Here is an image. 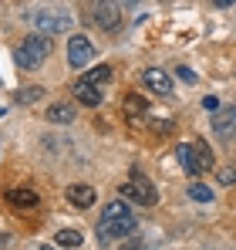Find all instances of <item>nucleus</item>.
<instances>
[{
	"instance_id": "1",
	"label": "nucleus",
	"mask_w": 236,
	"mask_h": 250,
	"mask_svg": "<svg viewBox=\"0 0 236 250\" xmlns=\"http://www.w3.org/2000/svg\"><path fill=\"white\" fill-rule=\"evenodd\" d=\"M135 227H138V220H135L132 207L125 203V196H121V200H112L108 207L101 209V220H98V240H101V244H112V240H121V237H132Z\"/></svg>"
},
{
	"instance_id": "2",
	"label": "nucleus",
	"mask_w": 236,
	"mask_h": 250,
	"mask_svg": "<svg viewBox=\"0 0 236 250\" xmlns=\"http://www.w3.org/2000/svg\"><path fill=\"white\" fill-rule=\"evenodd\" d=\"M121 189V196L125 200H135L138 207H156L158 203V193H156V186L138 172V169H132V176H128V183H121L118 186Z\"/></svg>"
},
{
	"instance_id": "3",
	"label": "nucleus",
	"mask_w": 236,
	"mask_h": 250,
	"mask_svg": "<svg viewBox=\"0 0 236 250\" xmlns=\"http://www.w3.org/2000/svg\"><path fill=\"white\" fill-rule=\"evenodd\" d=\"M31 24L38 27L40 34H64L71 27V14L64 7H40V10H34Z\"/></svg>"
},
{
	"instance_id": "4",
	"label": "nucleus",
	"mask_w": 236,
	"mask_h": 250,
	"mask_svg": "<svg viewBox=\"0 0 236 250\" xmlns=\"http://www.w3.org/2000/svg\"><path fill=\"white\" fill-rule=\"evenodd\" d=\"M47 54H51V41L40 38V34H31L17 44V64L20 68H40Z\"/></svg>"
},
{
	"instance_id": "5",
	"label": "nucleus",
	"mask_w": 236,
	"mask_h": 250,
	"mask_svg": "<svg viewBox=\"0 0 236 250\" xmlns=\"http://www.w3.org/2000/svg\"><path fill=\"white\" fill-rule=\"evenodd\" d=\"M91 17L108 34L121 31V7H118V0H91Z\"/></svg>"
},
{
	"instance_id": "6",
	"label": "nucleus",
	"mask_w": 236,
	"mask_h": 250,
	"mask_svg": "<svg viewBox=\"0 0 236 250\" xmlns=\"http://www.w3.org/2000/svg\"><path fill=\"white\" fill-rule=\"evenodd\" d=\"M91 61H95V44L84 34H71V41H68V64L71 68H84Z\"/></svg>"
},
{
	"instance_id": "7",
	"label": "nucleus",
	"mask_w": 236,
	"mask_h": 250,
	"mask_svg": "<svg viewBox=\"0 0 236 250\" xmlns=\"http://www.w3.org/2000/svg\"><path fill=\"white\" fill-rule=\"evenodd\" d=\"M142 82H145V88H149L152 95H169V91H172V78H169V71H162V68H149V71L142 75Z\"/></svg>"
},
{
	"instance_id": "8",
	"label": "nucleus",
	"mask_w": 236,
	"mask_h": 250,
	"mask_svg": "<svg viewBox=\"0 0 236 250\" xmlns=\"http://www.w3.org/2000/svg\"><path fill=\"white\" fill-rule=\"evenodd\" d=\"M71 91H75V98H78L81 105H88V108H98V105H101V91H98V84L84 82V78H78V82L71 84Z\"/></svg>"
},
{
	"instance_id": "9",
	"label": "nucleus",
	"mask_w": 236,
	"mask_h": 250,
	"mask_svg": "<svg viewBox=\"0 0 236 250\" xmlns=\"http://www.w3.org/2000/svg\"><path fill=\"white\" fill-rule=\"evenodd\" d=\"M38 189H31V186H14V189H7V203L17 209H31L38 207Z\"/></svg>"
},
{
	"instance_id": "10",
	"label": "nucleus",
	"mask_w": 236,
	"mask_h": 250,
	"mask_svg": "<svg viewBox=\"0 0 236 250\" xmlns=\"http://www.w3.org/2000/svg\"><path fill=\"white\" fill-rule=\"evenodd\" d=\"M64 193H68V203H71V207H78V209H88L91 203H95V196H98L88 183H75V186H68Z\"/></svg>"
},
{
	"instance_id": "11",
	"label": "nucleus",
	"mask_w": 236,
	"mask_h": 250,
	"mask_svg": "<svg viewBox=\"0 0 236 250\" xmlns=\"http://www.w3.org/2000/svg\"><path fill=\"white\" fill-rule=\"evenodd\" d=\"M213 128H216V135H233L236 132V105L213 112Z\"/></svg>"
},
{
	"instance_id": "12",
	"label": "nucleus",
	"mask_w": 236,
	"mask_h": 250,
	"mask_svg": "<svg viewBox=\"0 0 236 250\" xmlns=\"http://www.w3.org/2000/svg\"><path fill=\"white\" fill-rule=\"evenodd\" d=\"M44 115H47V122H54V125H68V122L78 119V108H71L68 102H54Z\"/></svg>"
},
{
	"instance_id": "13",
	"label": "nucleus",
	"mask_w": 236,
	"mask_h": 250,
	"mask_svg": "<svg viewBox=\"0 0 236 250\" xmlns=\"http://www.w3.org/2000/svg\"><path fill=\"white\" fill-rule=\"evenodd\" d=\"M149 115V102L142 98V95H125V119L128 122H138V119H145Z\"/></svg>"
},
{
	"instance_id": "14",
	"label": "nucleus",
	"mask_w": 236,
	"mask_h": 250,
	"mask_svg": "<svg viewBox=\"0 0 236 250\" xmlns=\"http://www.w3.org/2000/svg\"><path fill=\"white\" fill-rule=\"evenodd\" d=\"M176 159H179V166L186 169L189 176H199V172H202V166H199V159H196V149H193L189 142H182V146L176 149Z\"/></svg>"
},
{
	"instance_id": "15",
	"label": "nucleus",
	"mask_w": 236,
	"mask_h": 250,
	"mask_svg": "<svg viewBox=\"0 0 236 250\" xmlns=\"http://www.w3.org/2000/svg\"><path fill=\"white\" fill-rule=\"evenodd\" d=\"M193 149H196V159H199V166H202V172H209L213 163H216V156H213L209 142H206V139H193Z\"/></svg>"
},
{
	"instance_id": "16",
	"label": "nucleus",
	"mask_w": 236,
	"mask_h": 250,
	"mask_svg": "<svg viewBox=\"0 0 236 250\" xmlns=\"http://www.w3.org/2000/svg\"><path fill=\"white\" fill-rule=\"evenodd\" d=\"M54 244H61L64 250H78L84 240H81L78 230H58V233H54Z\"/></svg>"
},
{
	"instance_id": "17",
	"label": "nucleus",
	"mask_w": 236,
	"mask_h": 250,
	"mask_svg": "<svg viewBox=\"0 0 236 250\" xmlns=\"http://www.w3.org/2000/svg\"><path fill=\"white\" fill-rule=\"evenodd\" d=\"M84 82H91V84L112 82V68H108V64H95V68H88V71H84Z\"/></svg>"
},
{
	"instance_id": "18",
	"label": "nucleus",
	"mask_w": 236,
	"mask_h": 250,
	"mask_svg": "<svg viewBox=\"0 0 236 250\" xmlns=\"http://www.w3.org/2000/svg\"><path fill=\"white\" fill-rule=\"evenodd\" d=\"M14 98H17L20 105H27V102H40V98H44V88H38V84H34V88H20Z\"/></svg>"
},
{
	"instance_id": "19",
	"label": "nucleus",
	"mask_w": 236,
	"mask_h": 250,
	"mask_svg": "<svg viewBox=\"0 0 236 250\" xmlns=\"http://www.w3.org/2000/svg\"><path fill=\"white\" fill-rule=\"evenodd\" d=\"M189 196L199 200V203H213V189H209L206 183H193V186H189Z\"/></svg>"
},
{
	"instance_id": "20",
	"label": "nucleus",
	"mask_w": 236,
	"mask_h": 250,
	"mask_svg": "<svg viewBox=\"0 0 236 250\" xmlns=\"http://www.w3.org/2000/svg\"><path fill=\"white\" fill-rule=\"evenodd\" d=\"M219 183H223V186H233L236 172H233V169H219Z\"/></svg>"
},
{
	"instance_id": "21",
	"label": "nucleus",
	"mask_w": 236,
	"mask_h": 250,
	"mask_svg": "<svg viewBox=\"0 0 236 250\" xmlns=\"http://www.w3.org/2000/svg\"><path fill=\"white\" fill-rule=\"evenodd\" d=\"M176 75H179V78H182V82H196V75H193V71H189V68H186V64H182V68H176Z\"/></svg>"
},
{
	"instance_id": "22",
	"label": "nucleus",
	"mask_w": 236,
	"mask_h": 250,
	"mask_svg": "<svg viewBox=\"0 0 236 250\" xmlns=\"http://www.w3.org/2000/svg\"><path fill=\"white\" fill-rule=\"evenodd\" d=\"M202 108H209V112H216V108H219V102H216L213 95H206V98H202Z\"/></svg>"
},
{
	"instance_id": "23",
	"label": "nucleus",
	"mask_w": 236,
	"mask_h": 250,
	"mask_svg": "<svg viewBox=\"0 0 236 250\" xmlns=\"http://www.w3.org/2000/svg\"><path fill=\"white\" fill-rule=\"evenodd\" d=\"M152 128H156V132H172V122H169V119H165V122H152Z\"/></svg>"
},
{
	"instance_id": "24",
	"label": "nucleus",
	"mask_w": 236,
	"mask_h": 250,
	"mask_svg": "<svg viewBox=\"0 0 236 250\" xmlns=\"http://www.w3.org/2000/svg\"><path fill=\"white\" fill-rule=\"evenodd\" d=\"M236 0H213V7H219V10H226V7H233Z\"/></svg>"
},
{
	"instance_id": "25",
	"label": "nucleus",
	"mask_w": 236,
	"mask_h": 250,
	"mask_svg": "<svg viewBox=\"0 0 236 250\" xmlns=\"http://www.w3.org/2000/svg\"><path fill=\"white\" fill-rule=\"evenodd\" d=\"M125 250H145V247H142V244H128Z\"/></svg>"
},
{
	"instance_id": "26",
	"label": "nucleus",
	"mask_w": 236,
	"mask_h": 250,
	"mask_svg": "<svg viewBox=\"0 0 236 250\" xmlns=\"http://www.w3.org/2000/svg\"><path fill=\"white\" fill-rule=\"evenodd\" d=\"M38 250H54V247H47V244H44V247H38Z\"/></svg>"
},
{
	"instance_id": "27",
	"label": "nucleus",
	"mask_w": 236,
	"mask_h": 250,
	"mask_svg": "<svg viewBox=\"0 0 236 250\" xmlns=\"http://www.w3.org/2000/svg\"><path fill=\"white\" fill-rule=\"evenodd\" d=\"M3 112H7V108H0V115H3Z\"/></svg>"
}]
</instances>
